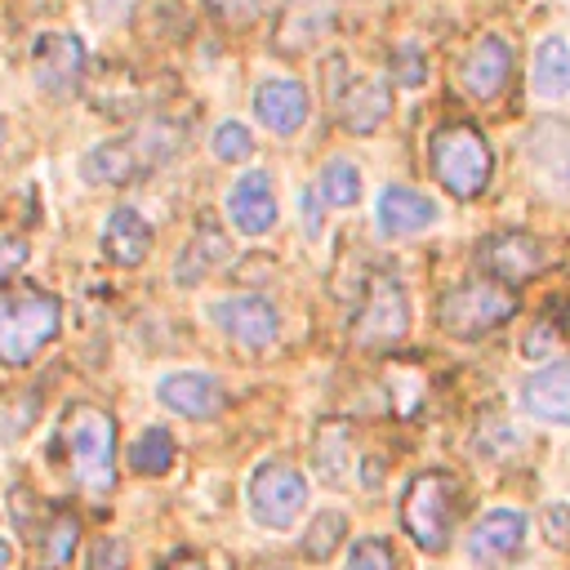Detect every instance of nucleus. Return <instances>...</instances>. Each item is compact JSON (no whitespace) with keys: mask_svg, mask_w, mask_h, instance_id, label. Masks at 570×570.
Segmentation results:
<instances>
[{"mask_svg":"<svg viewBox=\"0 0 570 570\" xmlns=\"http://www.w3.org/2000/svg\"><path fill=\"white\" fill-rule=\"evenodd\" d=\"M227 254H232V245H227V232L209 218V214H200L196 218V232H191V240L178 249V263H174V281L178 285H200L218 263H227Z\"/></svg>","mask_w":570,"mask_h":570,"instance_id":"19","label":"nucleus"},{"mask_svg":"<svg viewBox=\"0 0 570 570\" xmlns=\"http://www.w3.org/2000/svg\"><path fill=\"white\" fill-rule=\"evenodd\" d=\"M521 401L534 419L570 428V361H557V365L530 374L521 387Z\"/></svg>","mask_w":570,"mask_h":570,"instance_id":"21","label":"nucleus"},{"mask_svg":"<svg viewBox=\"0 0 570 570\" xmlns=\"http://www.w3.org/2000/svg\"><path fill=\"white\" fill-rule=\"evenodd\" d=\"M436 214H441L436 200L405 187V183H392L379 191V232L383 236H414V232L432 227Z\"/></svg>","mask_w":570,"mask_h":570,"instance_id":"18","label":"nucleus"},{"mask_svg":"<svg viewBox=\"0 0 570 570\" xmlns=\"http://www.w3.org/2000/svg\"><path fill=\"white\" fill-rule=\"evenodd\" d=\"M548 263H552L548 245L530 232H490L476 245V267L508 289L521 281H534L539 272H548Z\"/></svg>","mask_w":570,"mask_h":570,"instance_id":"9","label":"nucleus"},{"mask_svg":"<svg viewBox=\"0 0 570 570\" xmlns=\"http://www.w3.org/2000/svg\"><path fill=\"white\" fill-rule=\"evenodd\" d=\"M4 561H9V548H4V543H0V570H4Z\"/></svg>","mask_w":570,"mask_h":570,"instance_id":"37","label":"nucleus"},{"mask_svg":"<svg viewBox=\"0 0 570 570\" xmlns=\"http://www.w3.org/2000/svg\"><path fill=\"white\" fill-rule=\"evenodd\" d=\"M463 503H468V494H463V481L454 472H445V468L414 472L405 494H401V525L423 552H445L454 539Z\"/></svg>","mask_w":570,"mask_h":570,"instance_id":"3","label":"nucleus"},{"mask_svg":"<svg viewBox=\"0 0 570 570\" xmlns=\"http://www.w3.org/2000/svg\"><path fill=\"white\" fill-rule=\"evenodd\" d=\"M312 454H316V472H325V481H343V463H352V432H347V423L343 419L316 423Z\"/></svg>","mask_w":570,"mask_h":570,"instance_id":"23","label":"nucleus"},{"mask_svg":"<svg viewBox=\"0 0 570 570\" xmlns=\"http://www.w3.org/2000/svg\"><path fill=\"white\" fill-rule=\"evenodd\" d=\"M325 80H330V102L343 120V129L352 134H374L383 125V116L392 111V85L383 76H356L347 71V58L343 53H330L325 58Z\"/></svg>","mask_w":570,"mask_h":570,"instance_id":"7","label":"nucleus"},{"mask_svg":"<svg viewBox=\"0 0 570 570\" xmlns=\"http://www.w3.org/2000/svg\"><path fill=\"white\" fill-rule=\"evenodd\" d=\"M76 534H80L76 517H71L67 508H58V512H53V521L45 525V534H40V543H45V561H49V566H62V561H71Z\"/></svg>","mask_w":570,"mask_h":570,"instance_id":"27","label":"nucleus"},{"mask_svg":"<svg viewBox=\"0 0 570 570\" xmlns=\"http://www.w3.org/2000/svg\"><path fill=\"white\" fill-rule=\"evenodd\" d=\"M125 459H129V468L138 476L169 472V463H174V436H169V428H142V436H134V445H129Z\"/></svg>","mask_w":570,"mask_h":570,"instance_id":"24","label":"nucleus"},{"mask_svg":"<svg viewBox=\"0 0 570 570\" xmlns=\"http://www.w3.org/2000/svg\"><path fill=\"white\" fill-rule=\"evenodd\" d=\"M62 450L76 490L89 503H107L116 490V419L89 401L71 405L62 414Z\"/></svg>","mask_w":570,"mask_h":570,"instance_id":"2","label":"nucleus"},{"mask_svg":"<svg viewBox=\"0 0 570 570\" xmlns=\"http://www.w3.org/2000/svg\"><path fill=\"white\" fill-rule=\"evenodd\" d=\"M543 530H548V539H552L557 548H570V508H548Z\"/></svg>","mask_w":570,"mask_h":570,"instance_id":"34","label":"nucleus"},{"mask_svg":"<svg viewBox=\"0 0 570 570\" xmlns=\"http://www.w3.org/2000/svg\"><path fill=\"white\" fill-rule=\"evenodd\" d=\"M183 134H187V125H178L169 116L138 120L129 134H116V138H102L98 147H89L80 160V174L94 187H125V183L160 169L169 156H178Z\"/></svg>","mask_w":570,"mask_h":570,"instance_id":"1","label":"nucleus"},{"mask_svg":"<svg viewBox=\"0 0 570 570\" xmlns=\"http://www.w3.org/2000/svg\"><path fill=\"white\" fill-rule=\"evenodd\" d=\"M205 9L227 31H240V27H254L267 13V0H205Z\"/></svg>","mask_w":570,"mask_h":570,"instance_id":"29","label":"nucleus"},{"mask_svg":"<svg viewBox=\"0 0 570 570\" xmlns=\"http://www.w3.org/2000/svg\"><path fill=\"white\" fill-rule=\"evenodd\" d=\"M227 218L236 232L245 236H263L276 227V191H272V174L249 169L227 187Z\"/></svg>","mask_w":570,"mask_h":570,"instance_id":"14","label":"nucleus"},{"mask_svg":"<svg viewBox=\"0 0 570 570\" xmlns=\"http://www.w3.org/2000/svg\"><path fill=\"white\" fill-rule=\"evenodd\" d=\"M98 240H102L107 263H116V267H138V263L151 254V227H147L142 214L129 209V205H120V209L107 214Z\"/></svg>","mask_w":570,"mask_h":570,"instance_id":"20","label":"nucleus"},{"mask_svg":"<svg viewBox=\"0 0 570 570\" xmlns=\"http://www.w3.org/2000/svg\"><path fill=\"white\" fill-rule=\"evenodd\" d=\"M214 325L240 347V352H263L276 343L281 334V316L276 307L263 298V294H236V298H223L214 303Z\"/></svg>","mask_w":570,"mask_h":570,"instance_id":"11","label":"nucleus"},{"mask_svg":"<svg viewBox=\"0 0 570 570\" xmlns=\"http://www.w3.org/2000/svg\"><path fill=\"white\" fill-rule=\"evenodd\" d=\"M89 570H125V543L120 539H98L89 552Z\"/></svg>","mask_w":570,"mask_h":570,"instance_id":"33","label":"nucleus"},{"mask_svg":"<svg viewBox=\"0 0 570 570\" xmlns=\"http://www.w3.org/2000/svg\"><path fill=\"white\" fill-rule=\"evenodd\" d=\"M165 570H205V561H196V557H178V561L165 566Z\"/></svg>","mask_w":570,"mask_h":570,"instance_id":"36","label":"nucleus"},{"mask_svg":"<svg viewBox=\"0 0 570 570\" xmlns=\"http://www.w3.org/2000/svg\"><path fill=\"white\" fill-rule=\"evenodd\" d=\"M85 71V40L71 31H45L31 45V76L45 94H71Z\"/></svg>","mask_w":570,"mask_h":570,"instance_id":"12","label":"nucleus"},{"mask_svg":"<svg viewBox=\"0 0 570 570\" xmlns=\"http://www.w3.org/2000/svg\"><path fill=\"white\" fill-rule=\"evenodd\" d=\"M525 543V517L517 508H494L485 512L472 534H468V557L476 566H503L508 557H517Z\"/></svg>","mask_w":570,"mask_h":570,"instance_id":"15","label":"nucleus"},{"mask_svg":"<svg viewBox=\"0 0 570 570\" xmlns=\"http://www.w3.org/2000/svg\"><path fill=\"white\" fill-rule=\"evenodd\" d=\"M209 151H214L218 160H227V165L249 160V151H254V134H249L240 120H223V125L214 129V138H209Z\"/></svg>","mask_w":570,"mask_h":570,"instance_id":"28","label":"nucleus"},{"mask_svg":"<svg viewBox=\"0 0 570 570\" xmlns=\"http://www.w3.org/2000/svg\"><path fill=\"white\" fill-rule=\"evenodd\" d=\"M512 62H517V58H512L508 36L485 31V36H476V45L468 49V58L459 62V80H463V89H468L472 98L490 102V98H499V94L508 89Z\"/></svg>","mask_w":570,"mask_h":570,"instance_id":"13","label":"nucleus"},{"mask_svg":"<svg viewBox=\"0 0 570 570\" xmlns=\"http://www.w3.org/2000/svg\"><path fill=\"white\" fill-rule=\"evenodd\" d=\"M22 263H27V236H18V232H0V281H9Z\"/></svg>","mask_w":570,"mask_h":570,"instance_id":"32","label":"nucleus"},{"mask_svg":"<svg viewBox=\"0 0 570 570\" xmlns=\"http://www.w3.org/2000/svg\"><path fill=\"white\" fill-rule=\"evenodd\" d=\"M343 530H347L343 512H321V517L307 525V534H303V557H307V561H325V557L338 548Z\"/></svg>","mask_w":570,"mask_h":570,"instance_id":"26","label":"nucleus"},{"mask_svg":"<svg viewBox=\"0 0 570 570\" xmlns=\"http://www.w3.org/2000/svg\"><path fill=\"white\" fill-rule=\"evenodd\" d=\"M347 570H396V552H392V543L387 539H361L356 548H352V557H347Z\"/></svg>","mask_w":570,"mask_h":570,"instance_id":"30","label":"nucleus"},{"mask_svg":"<svg viewBox=\"0 0 570 570\" xmlns=\"http://www.w3.org/2000/svg\"><path fill=\"white\" fill-rule=\"evenodd\" d=\"M249 570H289V566H285L281 557H263V561H254Z\"/></svg>","mask_w":570,"mask_h":570,"instance_id":"35","label":"nucleus"},{"mask_svg":"<svg viewBox=\"0 0 570 570\" xmlns=\"http://www.w3.org/2000/svg\"><path fill=\"white\" fill-rule=\"evenodd\" d=\"M312 191H316L321 200L338 205V209H343V205H356V196H361V169H356L352 160H325Z\"/></svg>","mask_w":570,"mask_h":570,"instance_id":"25","label":"nucleus"},{"mask_svg":"<svg viewBox=\"0 0 570 570\" xmlns=\"http://www.w3.org/2000/svg\"><path fill=\"white\" fill-rule=\"evenodd\" d=\"M307 503V481L294 463H281V459H267L254 476H249V512L258 525L267 530H285Z\"/></svg>","mask_w":570,"mask_h":570,"instance_id":"10","label":"nucleus"},{"mask_svg":"<svg viewBox=\"0 0 570 570\" xmlns=\"http://www.w3.org/2000/svg\"><path fill=\"white\" fill-rule=\"evenodd\" d=\"M392 80L396 85H423L428 80V62L414 49H396L392 53Z\"/></svg>","mask_w":570,"mask_h":570,"instance_id":"31","label":"nucleus"},{"mask_svg":"<svg viewBox=\"0 0 570 570\" xmlns=\"http://www.w3.org/2000/svg\"><path fill=\"white\" fill-rule=\"evenodd\" d=\"M62 325V303L36 285L0 289V365H27Z\"/></svg>","mask_w":570,"mask_h":570,"instance_id":"4","label":"nucleus"},{"mask_svg":"<svg viewBox=\"0 0 570 570\" xmlns=\"http://www.w3.org/2000/svg\"><path fill=\"white\" fill-rule=\"evenodd\" d=\"M530 85H534V94H543V98L570 94V45H566L561 36H548V40L534 49Z\"/></svg>","mask_w":570,"mask_h":570,"instance_id":"22","label":"nucleus"},{"mask_svg":"<svg viewBox=\"0 0 570 570\" xmlns=\"http://www.w3.org/2000/svg\"><path fill=\"white\" fill-rule=\"evenodd\" d=\"M410 330V298L401 289L396 276H370V285L361 289V307H356V343L361 347H392L401 343Z\"/></svg>","mask_w":570,"mask_h":570,"instance_id":"8","label":"nucleus"},{"mask_svg":"<svg viewBox=\"0 0 570 570\" xmlns=\"http://www.w3.org/2000/svg\"><path fill=\"white\" fill-rule=\"evenodd\" d=\"M307 111H312V98H307V89L298 85V80H263L258 89H254V116L272 129V134H298L303 129V120H307Z\"/></svg>","mask_w":570,"mask_h":570,"instance_id":"17","label":"nucleus"},{"mask_svg":"<svg viewBox=\"0 0 570 570\" xmlns=\"http://www.w3.org/2000/svg\"><path fill=\"white\" fill-rule=\"evenodd\" d=\"M156 396H160L165 410H174V414H183V419H214V414H223V405H227L223 387H218L209 374H196V370L165 374L160 387H156Z\"/></svg>","mask_w":570,"mask_h":570,"instance_id":"16","label":"nucleus"},{"mask_svg":"<svg viewBox=\"0 0 570 570\" xmlns=\"http://www.w3.org/2000/svg\"><path fill=\"white\" fill-rule=\"evenodd\" d=\"M512 316H517V289H508V285H499L490 276L454 281L436 298V321L454 338H481V334L499 330Z\"/></svg>","mask_w":570,"mask_h":570,"instance_id":"6","label":"nucleus"},{"mask_svg":"<svg viewBox=\"0 0 570 570\" xmlns=\"http://www.w3.org/2000/svg\"><path fill=\"white\" fill-rule=\"evenodd\" d=\"M428 160H432L436 183L459 200L481 196L490 187V178H494V151H490L485 134L476 125H468V120L441 125L428 138Z\"/></svg>","mask_w":570,"mask_h":570,"instance_id":"5","label":"nucleus"},{"mask_svg":"<svg viewBox=\"0 0 570 570\" xmlns=\"http://www.w3.org/2000/svg\"><path fill=\"white\" fill-rule=\"evenodd\" d=\"M0 147H4V120H0Z\"/></svg>","mask_w":570,"mask_h":570,"instance_id":"38","label":"nucleus"}]
</instances>
